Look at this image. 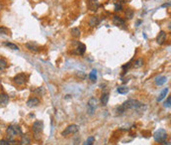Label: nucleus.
<instances>
[{
    "mask_svg": "<svg viewBox=\"0 0 171 145\" xmlns=\"http://www.w3.org/2000/svg\"><path fill=\"white\" fill-rule=\"evenodd\" d=\"M123 104H124L126 110L127 109H133V110H137L139 112H141V111L147 109V106L143 103H141V101L137 100V99H128Z\"/></svg>",
    "mask_w": 171,
    "mask_h": 145,
    "instance_id": "1",
    "label": "nucleus"
},
{
    "mask_svg": "<svg viewBox=\"0 0 171 145\" xmlns=\"http://www.w3.org/2000/svg\"><path fill=\"white\" fill-rule=\"evenodd\" d=\"M6 133L9 137V141H12L15 140V137H17L18 135H22V129L19 125H10L6 129Z\"/></svg>",
    "mask_w": 171,
    "mask_h": 145,
    "instance_id": "2",
    "label": "nucleus"
},
{
    "mask_svg": "<svg viewBox=\"0 0 171 145\" xmlns=\"http://www.w3.org/2000/svg\"><path fill=\"white\" fill-rule=\"evenodd\" d=\"M98 106V99L96 97H91L87 102V113L89 115H93L95 113Z\"/></svg>",
    "mask_w": 171,
    "mask_h": 145,
    "instance_id": "3",
    "label": "nucleus"
},
{
    "mask_svg": "<svg viewBox=\"0 0 171 145\" xmlns=\"http://www.w3.org/2000/svg\"><path fill=\"white\" fill-rule=\"evenodd\" d=\"M153 138L156 142L160 143V142L167 139V132L164 129H158L153 133Z\"/></svg>",
    "mask_w": 171,
    "mask_h": 145,
    "instance_id": "4",
    "label": "nucleus"
},
{
    "mask_svg": "<svg viewBox=\"0 0 171 145\" xmlns=\"http://www.w3.org/2000/svg\"><path fill=\"white\" fill-rule=\"evenodd\" d=\"M78 130H79L78 125H76V124H70V125H68L67 127L61 132V135L67 136V135H70V134H75L78 132Z\"/></svg>",
    "mask_w": 171,
    "mask_h": 145,
    "instance_id": "5",
    "label": "nucleus"
},
{
    "mask_svg": "<svg viewBox=\"0 0 171 145\" xmlns=\"http://www.w3.org/2000/svg\"><path fill=\"white\" fill-rule=\"evenodd\" d=\"M13 82H14V84H16L17 86H22V84H26L27 76L24 74V72H21V74H16V76L13 78Z\"/></svg>",
    "mask_w": 171,
    "mask_h": 145,
    "instance_id": "6",
    "label": "nucleus"
},
{
    "mask_svg": "<svg viewBox=\"0 0 171 145\" xmlns=\"http://www.w3.org/2000/svg\"><path fill=\"white\" fill-rule=\"evenodd\" d=\"M32 129H33V132H34L36 135L41 133L44 129V122L42 120H36L33 123V126H32Z\"/></svg>",
    "mask_w": 171,
    "mask_h": 145,
    "instance_id": "7",
    "label": "nucleus"
},
{
    "mask_svg": "<svg viewBox=\"0 0 171 145\" xmlns=\"http://www.w3.org/2000/svg\"><path fill=\"white\" fill-rule=\"evenodd\" d=\"M85 51H86V46H85L84 44H82V43H78L77 47L73 50V51H72V54H74V55L81 56V55H83V54L85 53Z\"/></svg>",
    "mask_w": 171,
    "mask_h": 145,
    "instance_id": "8",
    "label": "nucleus"
},
{
    "mask_svg": "<svg viewBox=\"0 0 171 145\" xmlns=\"http://www.w3.org/2000/svg\"><path fill=\"white\" fill-rule=\"evenodd\" d=\"M26 47H27V49L30 50V51H32V52H40L41 51V47H40L39 45L35 42H28L26 44Z\"/></svg>",
    "mask_w": 171,
    "mask_h": 145,
    "instance_id": "9",
    "label": "nucleus"
},
{
    "mask_svg": "<svg viewBox=\"0 0 171 145\" xmlns=\"http://www.w3.org/2000/svg\"><path fill=\"white\" fill-rule=\"evenodd\" d=\"M166 41V33L164 31H160L158 33L157 37H156V43L158 45H162L164 44V42Z\"/></svg>",
    "mask_w": 171,
    "mask_h": 145,
    "instance_id": "10",
    "label": "nucleus"
},
{
    "mask_svg": "<svg viewBox=\"0 0 171 145\" xmlns=\"http://www.w3.org/2000/svg\"><path fill=\"white\" fill-rule=\"evenodd\" d=\"M8 103H9V96L5 92H1L0 94V105L6 106Z\"/></svg>",
    "mask_w": 171,
    "mask_h": 145,
    "instance_id": "11",
    "label": "nucleus"
},
{
    "mask_svg": "<svg viewBox=\"0 0 171 145\" xmlns=\"http://www.w3.org/2000/svg\"><path fill=\"white\" fill-rule=\"evenodd\" d=\"M40 104V99L38 97H31L27 100V105L29 107H35V106H38Z\"/></svg>",
    "mask_w": 171,
    "mask_h": 145,
    "instance_id": "12",
    "label": "nucleus"
},
{
    "mask_svg": "<svg viewBox=\"0 0 171 145\" xmlns=\"http://www.w3.org/2000/svg\"><path fill=\"white\" fill-rule=\"evenodd\" d=\"M166 80H167V78H166L165 76H156V78H155L154 82H155V84L157 86H162V84H165Z\"/></svg>",
    "mask_w": 171,
    "mask_h": 145,
    "instance_id": "13",
    "label": "nucleus"
},
{
    "mask_svg": "<svg viewBox=\"0 0 171 145\" xmlns=\"http://www.w3.org/2000/svg\"><path fill=\"white\" fill-rule=\"evenodd\" d=\"M88 7L91 11H97L99 7V3L97 0H89L88 1Z\"/></svg>",
    "mask_w": 171,
    "mask_h": 145,
    "instance_id": "14",
    "label": "nucleus"
},
{
    "mask_svg": "<svg viewBox=\"0 0 171 145\" xmlns=\"http://www.w3.org/2000/svg\"><path fill=\"white\" fill-rule=\"evenodd\" d=\"M113 23L116 25V26H124V25L126 24V21H125L122 17L116 15V16H114V18H113Z\"/></svg>",
    "mask_w": 171,
    "mask_h": 145,
    "instance_id": "15",
    "label": "nucleus"
},
{
    "mask_svg": "<svg viewBox=\"0 0 171 145\" xmlns=\"http://www.w3.org/2000/svg\"><path fill=\"white\" fill-rule=\"evenodd\" d=\"M168 92H169V88H163V90H162V92H160L159 96L157 97V102H160V101L163 100V99L165 98V96H167Z\"/></svg>",
    "mask_w": 171,
    "mask_h": 145,
    "instance_id": "16",
    "label": "nucleus"
},
{
    "mask_svg": "<svg viewBox=\"0 0 171 145\" xmlns=\"http://www.w3.org/2000/svg\"><path fill=\"white\" fill-rule=\"evenodd\" d=\"M99 23H100V20L97 16H92V17L89 19V25H90L91 27H96Z\"/></svg>",
    "mask_w": 171,
    "mask_h": 145,
    "instance_id": "17",
    "label": "nucleus"
},
{
    "mask_svg": "<svg viewBox=\"0 0 171 145\" xmlns=\"http://www.w3.org/2000/svg\"><path fill=\"white\" fill-rule=\"evenodd\" d=\"M108 101H109V94L108 92H104L101 96V103L102 105H107L108 104Z\"/></svg>",
    "mask_w": 171,
    "mask_h": 145,
    "instance_id": "18",
    "label": "nucleus"
},
{
    "mask_svg": "<svg viewBox=\"0 0 171 145\" xmlns=\"http://www.w3.org/2000/svg\"><path fill=\"white\" fill-rule=\"evenodd\" d=\"M117 92L121 94H126L129 92V88L126 86H118V88H117Z\"/></svg>",
    "mask_w": 171,
    "mask_h": 145,
    "instance_id": "19",
    "label": "nucleus"
},
{
    "mask_svg": "<svg viewBox=\"0 0 171 145\" xmlns=\"http://www.w3.org/2000/svg\"><path fill=\"white\" fill-rule=\"evenodd\" d=\"M20 143L22 145H29L31 143V139L28 135H22V138H21Z\"/></svg>",
    "mask_w": 171,
    "mask_h": 145,
    "instance_id": "20",
    "label": "nucleus"
},
{
    "mask_svg": "<svg viewBox=\"0 0 171 145\" xmlns=\"http://www.w3.org/2000/svg\"><path fill=\"white\" fill-rule=\"evenodd\" d=\"M8 67V63L4 58H0V71H4Z\"/></svg>",
    "mask_w": 171,
    "mask_h": 145,
    "instance_id": "21",
    "label": "nucleus"
},
{
    "mask_svg": "<svg viewBox=\"0 0 171 145\" xmlns=\"http://www.w3.org/2000/svg\"><path fill=\"white\" fill-rule=\"evenodd\" d=\"M3 45L4 46H6L7 48H9V49H11V50H19V47L17 46V45H15V44H13V43H10V42H4L3 43Z\"/></svg>",
    "mask_w": 171,
    "mask_h": 145,
    "instance_id": "22",
    "label": "nucleus"
},
{
    "mask_svg": "<svg viewBox=\"0 0 171 145\" xmlns=\"http://www.w3.org/2000/svg\"><path fill=\"white\" fill-rule=\"evenodd\" d=\"M89 78H90L91 82H96V80H97V71H96L95 69H93L91 72L89 74Z\"/></svg>",
    "mask_w": 171,
    "mask_h": 145,
    "instance_id": "23",
    "label": "nucleus"
},
{
    "mask_svg": "<svg viewBox=\"0 0 171 145\" xmlns=\"http://www.w3.org/2000/svg\"><path fill=\"white\" fill-rule=\"evenodd\" d=\"M143 63H145V62H143V59H137V60H135V61L133 62V67H135V69H139V68L143 67Z\"/></svg>",
    "mask_w": 171,
    "mask_h": 145,
    "instance_id": "24",
    "label": "nucleus"
},
{
    "mask_svg": "<svg viewBox=\"0 0 171 145\" xmlns=\"http://www.w3.org/2000/svg\"><path fill=\"white\" fill-rule=\"evenodd\" d=\"M124 112H126V108H125L124 104L119 105V106L116 108V113H117V115H121V114H123Z\"/></svg>",
    "mask_w": 171,
    "mask_h": 145,
    "instance_id": "25",
    "label": "nucleus"
},
{
    "mask_svg": "<svg viewBox=\"0 0 171 145\" xmlns=\"http://www.w3.org/2000/svg\"><path fill=\"white\" fill-rule=\"evenodd\" d=\"M71 35L73 37H75V38H78V37H80L81 35V31L79 28H72L71 29Z\"/></svg>",
    "mask_w": 171,
    "mask_h": 145,
    "instance_id": "26",
    "label": "nucleus"
},
{
    "mask_svg": "<svg viewBox=\"0 0 171 145\" xmlns=\"http://www.w3.org/2000/svg\"><path fill=\"white\" fill-rule=\"evenodd\" d=\"M95 142V137L94 136H89L86 139V141L83 143V145H93Z\"/></svg>",
    "mask_w": 171,
    "mask_h": 145,
    "instance_id": "27",
    "label": "nucleus"
},
{
    "mask_svg": "<svg viewBox=\"0 0 171 145\" xmlns=\"http://www.w3.org/2000/svg\"><path fill=\"white\" fill-rule=\"evenodd\" d=\"M125 14H126V17L128 18V19H132V18L133 17V11L132 9H130V8L126 10Z\"/></svg>",
    "mask_w": 171,
    "mask_h": 145,
    "instance_id": "28",
    "label": "nucleus"
},
{
    "mask_svg": "<svg viewBox=\"0 0 171 145\" xmlns=\"http://www.w3.org/2000/svg\"><path fill=\"white\" fill-rule=\"evenodd\" d=\"M0 34L9 35L10 34V30H9V29L6 28V27H0Z\"/></svg>",
    "mask_w": 171,
    "mask_h": 145,
    "instance_id": "29",
    "label": "nucleus"
},
{
    "mask_svg": "<svg viewBox=\"0 0 171 145\" xmlns=\"http://www.w3.org/2000/svg\"><path fill=\"white\" fill-rule=\"evenodd\" d=\"M163 106H164V107H167V108H169V107L171 106V96H168L167 99H166V100L164 101Z\"/></svg>",
    "mask_w": 171,
    "mask_h": 145,
    "instance_id": "30",
    "label": "nucleus"
},
{
    "mask_svg": "<svg viewBox=\"0 0 171 145\" xmlns=\"http://www.w3.org/2000/svg\"><path fill=\"white\" fill-rule=\"evenodd\" d=\"M34 92H36V94H44L45 90H44V88L42 86V88H38L36 90H34Z\"/></svg>",
    "mask_w": 171,
    "mask_h": 145,
    "instance_id": "31",
    "label": "nucleus"
},
{
    "mask_svg": "<svg viewBox=\"0 0 171 145\" xmlns=\"http://www.w3.org/2000/svg\"><path fill=\"white\" fill-rule=\"evenodd\" d=\"M0 145H11V142L7 139H1L0 140Z\"/></svg>",
    "mask_w": 171,
    "mask_h": 145,
    "instance_id": "32",
    "label": "nucleus"
},
{
    "mask_svg": "<svg viewBox=\"0 0 171 145\" xmlns=\"http://www.w3.org/2000/svg\"><path fill=\"white\" fill-rule=\"evenodd\" d=\"M115 10H116V11H122L123 6L121 5V4H119V3H116V4H115Z\"/></svg>",
    "mask_w": 171,
    "mask_h": 145,
    "instance_id": "33",
    "label": "nucleus"
},
{
    "mask_svg": "<svg viewBox=\"0 0 171 145\" xmlns=\"http://www.w3.org/2000/svg\"><path fill=\"white\" fill-rule=\"evenodd\" d=\"M131 68V63H128V64H126V65H124L122 67V69H123V71L124 72H126L127 70H129Z\"/></svg>",
    "mask_w": 171,
    "mask_h": 145,
    "instance_id": "34",
    "label": "nucleus"
},
{
    "mask_svg": "<svg viewBox=\"0 0 171 145\" xmlns=\"http://www.w3.org/2000/svg\"><path fill=\"white\" fill-rule=\"evenodd\" d=\"M160 145H171V142L169 140H164V141L160 142Z\"/></svg>",
    "mask_w": 171,
    "mask_h": 145,
    "instance_id": "35",
    "label": "nucleus"
},
{
    "mask_svg": "<svg viewBox=\"0 0 171 145\" xmlns=\"http://www.w3.org/2000/svg\"><path fill=\"white\" fill-rule=\"evenodd\" d=\"M168 6H170V2H168V3H165L162 5V7H168Z\"/></svg>",
    "mask_w": 171,
    "mask_h": 145,
    "instance_id": "36",
    "label": "nucleus"
},
{
    "mask_svg": "<svg viewBox=\"0 0 171 145\" xmlns=\"http://www.w3.org/2000/svg\"><path fill=\"white\" fill-rule=\"evenodd\" d=\"M139 24H141V20H137V26H139Z\"/></svg>",
    "mask_w": 171,
    "mask_h": 145,
    "instance_id": "37",
    "label": "nucleus"
},
{
    "mask_svg": "<svg viewBox=\"0 0 171 145\" xmlns=\"http://www.w3.org/2000/svg\"><path fill=\"white\" fill-rule=\"evenodd\" d=\"M0 9H1V5H0Z\"/></svg>",
    "mask_w": 171,
    "mask_h": 145,
    "instance_id": "38",
    "label": "nucleus"
}]
</instances>
